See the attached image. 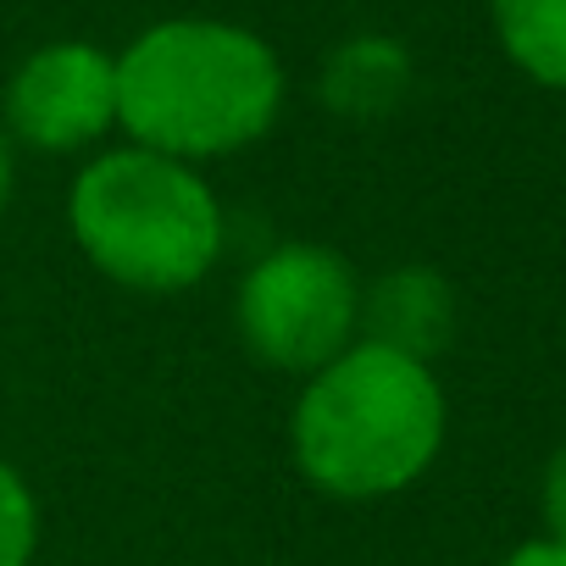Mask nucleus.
<instances>
[{"mask_svg":"<svg viewBox=\"0 0 566 566\" xmlns=\"http://www.w3.org/2000/svg\"><path fill=\"white\" fill-rule=\"evenodd\" d=\"M411 51L389 34H356L345 45L328 51L323 62V78H317V95L334 117L345 123H378L389 112L406 106L411 95Z\"/></svg>","mask_w":566,"mask_h":566,"instance_id":"7","label":"nucleus"},{"mask_svg":"<svg viewBox=\"0 0 566 566\" xmlns=\"http://www.w3.org/2000/svg\"><path fill=\"white\" fill-rule=\"evenodd\" d=\"M12 195H18V145H12L7 123H0V222L12 211Z\"/></svg>","mask_w":566,"mask_h":566,"instance_id":"12","label":"nucleus"},{"mask_svg":"<svg viewBox=\"0 0 566 566\" xmlns=\"http://www.w3.org/2000/svg\"><path fill=\"white\" fill-rule=\"evenodd\" d=\"M444 433L450 395L439 367L378 339H356L301 378L283 444L312 494L373 505L417 489L444 455Z\"/></svg>","mask_w":566,"mask_h":566,"instance_id":"2","label":"nucleus"},{"mask_svg":"<svg viewBox=\"0 0 566 566\" xmlns=\"http://www.w3.org/2000/svg\"><path fill=\"white\" fill-rule=\"evenodd\" d=\"M489 23L522 78L566 95V0H489Z\"/></svg>","mask_w":566,"mask_h":566,"instance_id":"8","label":"nucleus"},{"mask_svg":"<svg viewBox=\"0 0 566 566\" xmlns=\"http://www.w3.org/2000/svg\"><path fill=\"white\" fill-rule=\"evenodd\" d=\"M283 101V56L233 18H161L117 51V134L200 172L261 145Z\"/></svg>","mask_w":566,"mask_h":566,"instance_id":"1","label":"nucleus"},{"mask_svg":"<svg viewBox=\"0 0 566 566\" xmlns=\"http://www.w3.org/2000/svg\"><path fill=\"white\" fill-rule=\"evenodd\" d=\"M45 544V511L18 461L0 455V566H34Z\"/></svg>","mask_w":566,"mask_h":566,"instance_id":"9","label":"nucleus"},{"mask_svg":"<svg viewBox=\"0 0 566 566\" xmlns=\"http://www.w3.org/2000/svg\"><path fill=\"white\" fill-rule=\"evenodd\" d=\"M500 566H566V544H555L549 533H538V538H522L516 549H505Z\"/></svg>","mask_w":566,"mask_h":566,"instance_id":"11","label":"nucleus"},{"mask_svg":"<svg viewBox=\"0 0 566 566\" xmlns=\"http://www.w3.org/2000/svg\"><path fill=\"white\" fill-rule=\"evenodd\" d=\"M67 239L128 295H189L228 250V211L200 167L145 145H101L67 184Z\"/></svg>","mask_w":566,"mask_h":566,"instance_id":"3","label":"nucleus"},{"mask_svg":"<svg viewBox=\"0 0 566 566\" xmlns=\"http://www.w3.org/2000/svg\"><path fill=\"white\" fill-rule=\"evenodd\" d=\"M538 511H544V533L555 544H566V444L549 455L544 483H538Z\"/></svg>","mask_w":566,"mask_h":566,"instance_id":"10","label":"nucleus"},{"mask_svg":"<svg viewBox=\"0 0 566 566\" xmlns=\"http://www.w3.org/2000/svg\"><path fill=\"white\" fill-rule=\"evenodd\" d=\"M0 123L18 150L95 156L117 134V51L95 40L34 45L0 90Z\"/></svg>","mask_w":566,"mask_h":566,"instance_id":"5","label":"nucleus"},{"mask_svg":"<svg viewBox=\"0 0 566 566\" xmlns=\"http://www.w3.org/2000/svg\"><path fill=\"white\" fill-rule=\"evenodd\" d=\"M455 323H461L455 290L428 261H400L373 283H361V339H378L433 367L450 350Z\"/></svg>","mask_w":566,"mask_h":566,"instance_id":"6","label":"nucleus"},{"mask_svg":"<svg viewBox=\"0 0 566 566\" xmlns=\"http://www.w3.org/2000/svg\"><path fill=\"white\" fill-rule=\"evenodd\" d=\"M233 334L250 361L312 378L361 339V272L323 239H283L233 283Z\"/></svg>","mask_w":566,"mask_h":566,"instance_id":"4","label":"nucleus"}]
</instances>
